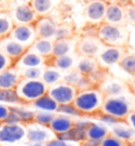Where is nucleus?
I'll use <instances>...</instances> for the list:
<instances>
[{"mask_svg": "<svg viewBox=\"0 0 135 146\" xmlns=\"http://www.w3.org/2000/svg\"><path fill=\"white\" fill-rule=\"evenodd\" d=\"M99 90L102 92L105 98L111 96H121L124 91V85L117 80H108L107 78L102 84L98 86Z\"/></svg>", "mask_w": 135, "mask_h": 146, "instance_id": "19", "label": "nucleus"}, {"mask_svg": "<svg viewBox=\"0 0 135 146\" xmlns=\"http://www.w3.org/2000/svg\"><path fill=\"white\" fill-rule=\"evenodd\" d=\"M99 112L113 117L121 122H126L127 117L131 112V105L128 100L122 95L105 98Z\"/></svg>", "mask_w": 135, "mask_h": 146, "instance_id": "4", "label": "nucleus"}, {"mask_svg": "<svg viewBox=\"0 0 135 146\" xmlns=\"http://www.w3.org/2000/svg\"><path fill=\"white\" fill-rule=\"evenodd\" d=\"M105 95L98 87H92L90 89L78 91L76 98L73 101V105L78 111L84 114H93L100 111Z\"/></svg>", "mask_w": 135, "mask_h": 146, "instance_id": "2", "label": "nucleus"}, {"mask_svg": "<svg viewBox=\"0 0 135 146\" xmlns=\"http://www.w3.org/2000/svg\"><path fill=\"white\" fill-rule=\"evenodd\" d=\"M13 66H14V62L0 50V72H2V71L9 69Z\"/></svg>", "mask_w": 135, "mask_h": 146, "instance_id": "40", "label": "nucleus"}, {"mask_svg": "<svg viewBox=\"0 0 135 146\" xmlns=\"http://www.w3.org/2000/svg\"><path fill=\"white\" fill-rule=\"evenodd\" d=\"M98 68L99 65L96 58H94V57H81L80 60L77 62L75 70L84 76H89Z\"/></svg>", "mask_w": 135, "mask_h": 146, "instance_id": "26", "label": "nucleus"}, {"mask_svg": "<svg viewBox=\"0 0 135 146\" xmlns=\"http://www.w3.org/2000/svg\"><path fill=\"white\" fill-rule=\"evenodd\" d=\"M126 48L122 47H103L101 52L97 55L96 60L101 68L107 69L108 67L118 65L119 60L126 53Z\"/></svg>", "mask_w": 135, "mask_h": 146, "instance_id": "11", "label": "nucleus"}, {"mask_svg": "<svg viewBox=\"0 0 135 146\" xmlns=\"http://www.w3.org/2000/svg\"><path fill=\"white\" fill-rule=\"evenodd\" d=\"M28 49L29 48L22 46L21 44L10 38L9 36L0 39V50L3 52L14 64L26 53Z\"/></svg>", "mask_w": 135, "mask_h": 146, "instance_id": "14", "label": "nucleus"}, {"mask_svg": "<svg viewBox=\"0 0 135 146\" xmlns=\"http://www.w3.org/2000/svg\"><path fill=\"white\" fill-rule=\"evenodd\" d=\"M14 25H34L38 19V15L34 12L30 3L21 2L13 9L11 13Z\"/></svg>", "mask_w": 135, "mask_h": 146, "instance_id": "12", "label": "nucleus"}, {"mask_svg": "<svg viewBox=\"0 0 135 146\" xmlns=\"http://www.w3.org/2000/svg\"><path fill=\"white\" fill-rule=\"evenodd\" d=\"M18 146H44V144H41V143H32V142L26 141V142L19 144Z\"/></svg>", "mask_w": 135, "mask_h": 146, "instance_id": "45", "label": "nucleus"}, {"mask_svg": "<svg viewBox=\"0 0 135 146\" xmlns=\"http://www.w3.org/2000/svg\"><path fill=\"white\" fill-rule=\"evenodd\" d=\"M130 146H135V139L132 140L131 142H130Z\"/></svg>", "mask_w": 135, "mask_h": 146, "instance_id": "47", "label": "nucleus"}, {"mask_svg": "<svg viewBox=\"0 0 135 146\" xmlns=\"http://www.w3.org/2000/svg\"><path fill=\"white\" fill-rule=\"evenodd\" d=\"M44 146H79V143H74L70 142V141H66V140L59 139V138H55V139L51 140L44 144Z\"/></svg>", "mask_w": 135, "mask_h": 146, "instance_id": "39", "label": "nucleus"}, {"mask_svg": "<svg viewBox=\"0 0 135 146\" xmlns=\"http://www.w3.org/2000/svg\"><path fill=\"white\" fill-rule=\"evenodd\" d=\"M29 3L38 17L47 16L54 7L53 0H31Z\"/></svg>", "mask_w": 135, "mask_h": 146, "instance_id": "29", "label": "nucleus"}, {"mask_svg": "<svg viewBox=\"0 0 135 146\" xmlns=\"http://www.w3.org/2000/svg\"><path fill=\"white\" fill-rule=\"evenodd\" d=\"M110 133L126 143L131 142L132 140L135 139V130H133L127 123L114 125Z\"/></svg>", "mask_w": 135, "mask_h": 146, "instance_id": "22", "label": "nucleus"}, {"mask_svg": "<svg viewBox=\"0 0 135 146\" xmlns=\"http://www.w3.org/2000/svg\"><path fill=\"white\" fill-rule=\"evenodd\" d=\"M43 67H35V68H26V69L19 70L20 76L23 80H41Z\"/></svg>", "mask_w": 135, "mask_h": 146, "instance_id": "33", "label": "nucleus"}, {"mask_svg": "<svg viewBox=\"0 0 135 146\" xmlns=\"http://www.w3.org/2000/svg\"><path fill=\"white\" fill-rule=\"evenodd\" d=\"M29 50L35 52L36 54L40 55L44 58L49 59L52 57L53 52V40L44 39V38H37L33 44L30 46Z\"/></svg>", "mask_w": 135, "mask_h": 146, "instance_id": "20", "label": "nucleus"}, {"mask_svg": "<svg viewBox=\"0 0 135 146\" xmlns=\"http://www.w3.org/2000/svg\"><path fill=\"white\" fill-rule=\"evenodd\" d=\"M26 141L32 143H41L45 144L47 142L56 138V135L47 126H43L32 122L26 125Z\"/></svg>", "mask_w": 135, "mask_h": 146, "instance_id": "8", "label": "nucleus"}, {"mask_svg": "<svg viewBox=\"0 0 135 146\" xmlns=\"http://www.w3.org/2000/svg\"><path fill=\"white\" fill-rule=\"evenodd\" d=\"M118 3L122 4V5H126V4L130 3V0H119V1H118Z\"/></svg>", "mask_w": 135, "mask_h": 146, "instance_id": "46", "label": "nucleus"}, {"mask_svg": "<svg viewBox=\"0 0 135 146\" xmlns=\"http://www.w3.org/2000/svg\"><path fill=\"white\" fill-rule=\"evenodd\" d=\"M14 26L11 13L0 12V39L9 36Z\"/></svg>", "mask_w": 135, "mask_h": 146, "instance_id": "31", "label": "nucleus"}, {"mask_svg": "<svg viewBox=\"0 0 135 146\" xmlns=\"http://www.w3.org/2000/svg\"><path fill=\"white\" fill-rule=\"evenodd\" d=\"M84 77L82 74L76 71V70H73V71H71L69 72L68 74L66 75H63V78H62V82L63 83H66V84H69L71 86H74V87L76 88L78 86V84L80 83L81 78Z\"/></svg>", "mask_w": 135, "mask_h": 146, "instance_id": "36", "label": "nucleus"}, {"mask_svg": "<svg viewBox=\"0 0 135 146\" xmlns=\"http://www.w3.org/2000/svg\"><path fill=\"white\" fill-rule=\"evenodd\" d=\"M62 78H63V75L61 74V72L59 70L50 66H47V68H44L42 76H41V80L47 85V87L62 82Z\"/></svg>", "mask_w": 135, "mask_h": 146, "instance_id": "28", "label": "nucleus"}, {"mask_svg": "<svg viewBox=\"0 0 135 146\" xmlns=\"http://www.w3.org/2000/svg\"><path fill=\"white\" fill-rule=\"evenodd\" d=\"M74 122L75 121L70 117H66L62 114H55L53 120H52L51 124L49 125V128L52 131L54 132L56 137L60 135H63L71 130L74 126Z\"/></svg>", "mask_w": 135, "mask_h": 146, "instance_id": "18", "label": "nucleus"}, {"mask_svg": "<svg viewBox=\"0 0 135 146\" xmlns=\"http://www.w3.org/2000/svg\"><path fill=\"white\" fill-rule=\"evenodd\" d=\"M26 141V125L0 124V146H18Z\"/></svg>", "mask_w": 135, "mask_h": 146, "instance_id": "5", "label": "nucleus"}, {"mask_svg": "<svg viewBox=\"0 0 135 146\" xmlns=\"http://www.w3.org/2000/svg\"><path fill=\"white\" fill-rule=\"evenodd\" d=\"M31 106L34 107L35 110H39V111H47V112L56 113L57 108H58V104L52 99L50 95L44 94L35 102L31 103Z\"/></svg>", "mask_w": 135, "mask_h": 146, "instance_id": "24", "label": "nucleus"}, {"mask_svg": "<svg viewBox=\"0 0 135 146\" xmlns=\"http://www.w3.org/2000/svg\"><path fill=\"white\" fill-rule=\"evenodd\" d=\"M10 113H11L10 106H7V105L0 103V124L4 123V121L7 119V117L10 115Z\"/></svg>", "mask_w": 135, "mask_h": 146, "instance_id": "42", "label": "nucleus"}, {"mask_svg": "<svg viewBox=\"0 0 135 146\" xmlns=\"http://www.w3.org/2000/svg\"><path fill=\"white\" fill-rule=\"evenodd\" d=\"M126 123L130 126V127L135 130V111H131L129 113V115L126 119Z\"/></svg>", "mask_w": 135, "mask_h": 146, "instance_id": "43", "label": "nucleus"}, {"mask_svg": "<svg viewBox=\"0 0 135 146\" xmlns=\"http://www.w3.org/2000/svg\"><path fill=\"white\" fill-rule=\"evenodd\" d=\"M9 37L26 48H30V46L37 39L33 25H15Z\"/></svg>", "mask_w": 135, "mask_h": 146, "instance_id": "10", "label": "nucleus"}, {"mask_svg": "<svg viewBox=\"0 0 135 146\" xmlns=\"http://www.w3.org/2000/svg\"><path fill=\"white\" fill-rule=\"evenodd\" d=\"M108 135H110V130L108 129L107 126L91 122L88 128H87V131H86V139L100 142Z\"/></svg>", "mask_w": 135, "mask_h": 146, "instance_id": "21", "label": "nucleus"}, {"mask_svg": "<svg viewBox=\"0 0 135 146\" xmlns=\"http://www.w3.org/2000/svg\"><path fill=\"white\" fill-rule=\"evenodd\" d=\"M47 58L40 55L36 54L31 50H26V52L14 64V67L18 70L26 69V68H35V67H42L47 65Z\"/></svg>", "mask_w": 135, "mask_h": 146, "instance_id": "16", "label": "nucleus"}, {"mask_svg": "<svg viewBox=\"0 0 135 146\" xmlns=\"http://www.w3.org/2000/svg\"><path fill=\"white\" fill-rule=\"evenodd\" d=\"M79 146H99V142L86 139V140H84L82 142L79 143Z\"/></svg>", "mask_w": 135, "mask_h": 146, "instance_id": "44", "label": "nucleus"}, {"mask_svg": "<svg viewBox=\"0 0 135 146\" xmlns=\"http://www.w3.org/2000/svg\"><path fill=\"white\" fill-rule=\"evenodd\" d=\"M130 3L134 4V5H135V0H130Z\"/></svg>", "mask_w": 135, "mask_h": 146, "instance_id": "48", "label": "nucleus"}, {"mask_svg": "<svg viewBox=\"0 0 135 146\" xmlns=\"http://www.w3.org/2000/svg\"><path fill=\"white\" fill-rule=\"evenodd\" d=\"M47 86L41 80H23L19 82L16 92L23 104H31L47 94Z\"/></svg>", "mask_w": 135, "mask_h": 146, "instance_id": "3", "label": "nucleus"}, {"mask_svg": "<svg viewBox=\"0 0 135 146\" xmlns=\"http://www.w3.org/2000/svg\"><path fill=\"white\" fill-rule=\"evenodd\" d=\"M103 1H107V2H111V0H103Z\"/></svg>", "mask_w": 135, "mask_h": 146, "instance_id": "49", "label": "nucleus"}, {"mask_svg": "<svg viewBox=\"0 0 135 146\" xmlns=\"http://www.w3.org/2000/svg\"><path fill=\"white\" fill-rule=\"evenodd\" d=\"M58 38H71V30L69 29V27L68 26L57 27L55 39H58Z\"/></svg>", "mask_w": 135, "mask_h": 146, "instance_id": "41", "label": "nucleus"}, {"mask_svg": "<svg viewBox=\"0 0 135 146\" xmlns=\"http://www.w3.org/2000/svg\"><path fill=\"white\" fill-rule=\"evenodd\" d=\"M109 2L103 0H88L84 7V16L92 25H100L103 22L107 5Z\"/></svg>", "mask_w": 135, "mask_h": 146, "instance_id": "9", "label": "nucleus"}, {"mask_svg": "<svg viewBox=\"0 0 135 146\" xmlns=\"http://www.w3.org/2000/svg\"><path fill=\"white\" fill-rule=\"evenodd\" d=\"M10 109L13 113H15L18 117L20 123L23 125H26L29 123L34 122L35 117V110L26 109L23 106H12Z\"/></svg>", "mask_w": 135, "mask_h": 146, "instance_id": "30", "label": "nucleus"}, {"mask_svg": "<svg viewBox=\"0 0 135 146\" xmlns=\"http://www.w3.org/2000/svg\"><path fill=\"white\" fill-rule=\"evenodd\" d=\"M124 14H126V21L135 26V5L132 3H128L124 5Z\"/></svg>", "mask_w": 135, "mask_h": 146, "instance_id": "38", "label": "nucleus"}, {"mask_svg": "<svg viewBox=\"0 0 135 146\" xmlns=\"http://www.w3.org/2000/svg\"><path fill=\"white\" fill-rule=\"evenodd\" d=\"M21 80L20 72L14 66L0 72V89L9 90V89H16L19 82Z\"/></svg>", "mask_w": 135, "mask_h": 146, "instance_id": "17", "label": "nucleus"}, {"mask_svg": "<svg viewBox=\"0 0 135 146\" xmlns=\"http://www.w3.org/2000/svg\"><path fill=\"white\" fill-rule=\"evenodd\" d=\"M96 37L107 47H122L129 42V31L124 26L102 22L97 26Z\"/></svg>", "mask_w": 135, "mask_h": 146, "instance_id": "1", "label": "nucleus"}, {"mask_svg": "<svg viewBox=\"0 0 135 146\" xmlns=\"http://www.w3.org/2000/svg\"><path fill=\"white\" fill-rule=\"evenodd\" d=\"M77 89L74 86L66 84L60 82L58 84H55L47 88V94L54 100L58 105L71 104L73 103L74 99L76 98Z\"/></svg>", "mask_w": 135, "mask_h": 146, "instance_id": "7", "label": "nucleus"}, {"mask_svg": "<svg viewBox=\"0 0 135 146\" xmlns=\"http://www.w3.org/2000/svg\"><path fill=\"white\" fill-rule=\"evenodd\" d=\"M0 103L10 107L23 105L22 101L16 92V89H9V90L0 89Z\"/></svg>", "mask_w": 135, "mask_h": 146, "instance_id": "27", "label": "nucleus"}, {"mask_svg": "<svg viewBox=\"0 0 135 146\" xmlns=\"http://www.w3.org/2000/svg\"><path fill=\"white\" fill-rule=\"evenodd\" d=\"M71 51H72V40H71V38H58V39L53 40L52 57L69 55Z\"/></svg>", "mask_w": 135, "mask_h": 146, "instance_id": "25", "label": "nucleus"}, {"mask_svg": "<svg viewBox=\"0 0 135 146\" xmlns=\"http://www.w3.org/2000/svg\"><path fill=\"white\" fill-rule=\"evenodd\" d=\"M37 38H44V39H52L55 38L57 25L49 16H41L38 17L35 23L33 25Z\"/></svg>", "mask_w": 135, "mask_h": 146, "instance_id": "13", "label": "nucleus"}, {"mask_svg": "<svg viewBox=\"0 0 135 146\" xmlns=\"http://www.w3.org/2000/svg\"><path fill=\"white\" fill-rule=\"evenodd\" d=\"M56 113L58 114H62V115H66V117H82L78 109L73 105V103L71 104H65V105H58V108H57V111Z\"/></svg>", "mask_w": 135, "mask_h": 146, "instance_id": "34", "label": "nucleus"}, {"mask_svg": "<svg viewBox=\"0 0 135 146\" xmlns=\"http://www.w3.org/2000/svg\"><path fill=\"white\" fill-rule=\"evenodd\" d=\"M134 109H135V105H134Z\"/></svg>", "mask_w": 135, "mask_h": 146, "instance_id": "50", "label": "nucleus"}, {"mask_svg": "<svg viewBox=\"0 0 135 146\" xmlns=\"http://www.w3.org/2000/svg\"><path fill=\"white\" fill-rule=\"evenodd\" d=\"M56 113L47 112V111H39V110H35V117H34V122H36L38 124L47 126L51 124L52 120Z\"/></svg>", "mask_w": 135, "mask_h": 146, "instance_id": "35", "label": "nucleus"}, {"mask_svg": "<svg viewBox=\"0 0 135 146\" xmlns=\"http://www.w3.org/2000/svg\"><path fill=\"white\" fill-rule=\"evenodd\" d=\"M103 22L110 25H117V26H124L126 21V14H124V7L122 4L118 2L111 1L107 5L106 14Z\"/></svg>", "mask_w": 135, "mask_h": 146, "instance_id": "15", "label": "nucleus"}, {"mask_svg": "<svg viewBox=\"0 0 135 146\" xmlns=\"http://www.w3.org/2000/svg\"><path fill=\"white\" fill-rule=\"evenodd\" d=\"M105 44L96 37V35H84L75 44V52L81 57H94L101 52Z\"/></svg>", "mask_w": 135, "mask_h": 146, "instance_id": "6", "label": "nucleus"}, {"mask_svg": "<svg viewBox=\"0 0 135 146\" xmlns=\"http://www.w3.org/2000/svg\"><path fill=\"white\" fill-rule=\"evenodd\" d=\"M99 146H128V143L117 139L116 137L110 133L102 141L99 142Z\"/></svg>", "mask_w": 135, "mask_h": 146, "instance_id": "37", "label": "nucleus"}, {"mask_svg": "<svg viewBox=\"0 0 135 146\" xmlns=\"http://www.w3.org/2000/svg\"><path fill=\"white\" fill-rule=\"evenodd\" d=\"M74 57L71 55H63L58 57H50L47 60V66L53 67L59 71H67L74 66Z\"/></svg>", "mask_w": 135, "mask_h": 146, "instance_id": "23", "label": "nucleus"}, {"mask_svg": "<svg viewBox=\"0 0 135 146\" xmlns=\"http://www.w3.org/2000/svg\"><path fill=\"white\" fill-rule=\"evenodd\" d=\"M118 65L122 71L135 77V55L124 53V55L118 62Z\"/></svg>", "mask_w": 135, "mask_h": 146, "instance_id": "32", "label": "nucleus"}]
</instances>
